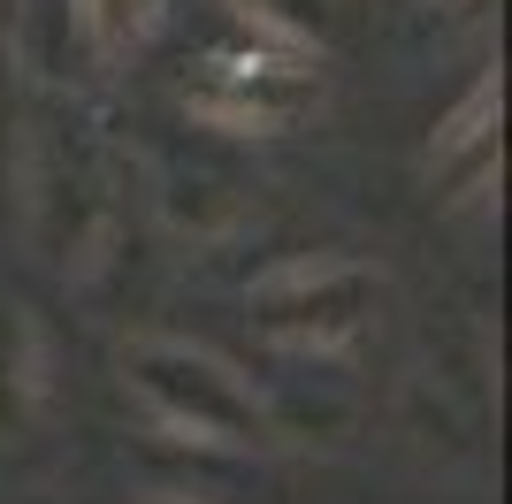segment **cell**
I'll return each instance as SVG.
<instances>
[{
  "label": "cell",
  "instance_id": "obj_1",
  "mask_svg": "<svg viewBox=\"0 0 512 504\" xmlns=\"http://www.w3.org/2000/svg\"><path fill=\"white\" fill-rule=\"evenodd\" d=\"M130 390L169 420L176 436H199V443H260L268 436V413L245 382L222 367L214 352L199 344H176V336H138L130 344Z\"/></svg>",
  "mask_w": 512,
  "mask_h": 504
},
{
  "label": "cell",
  "instance_id": "obj_2",
  "mask_svg": "<svg viewBox=\"0 0 512 504\" xmlns=\"http://www.w3.org/2000/svg\"><path fill=\"white\" fill-rule=\"evenodd\" d=\"M383 306V275L360 260H291L253 291V329L291 344V352H329L375 321Z\"/></svg>",
  "mask_w": 512,
  "mask_h": 504
},
{
  "label": "cell",
  "instance_id": "obj_3",
  "mask_svg": "<svg viewBox=\"0 0 512 504\" xmlns=\"http://www.w3.org/2000/svg\"><path fill=\"white\" fill-rule=\"evenodd\" d=\"M321 77L291 54H207V62L184 77V107H192L207 130H291L299 115H314Z\"/></svg>",
  "mask_w": 512,
  "mask_h": 504
},
{
  "label": "cell",
  "instance_id": "obj_4",
  "mask_svg": "<svg viewBox=\"0 0 512 504\" xmlns=\"http://www.w3.org/2000/svg\"><path fill=\"white\" fill-rule=\"evenodd\" d=\"M77 23L92 31L100 54H130L161 23V0H77Z\"/></svg>",
  "mask_w": 512,
  "mask_h": 504
},
{
  "label": "cell",
  "instance_id": "obj_5",
  "mask_svg": "<svg viewBox=\"0 0 512 504\" xmlns=\"http://www.w3.org/2000/svg\"><path fill=\"white\" fill-rule=\"evenodd\" d=\"M31 390H39V344H31V329L8 314V321H0V428H16V420H23Z\"/></svg>",
  "mask_w": 512,
  "mask_h": 504
},
{
  "label": "cell",
  "instance_id": "obj_6",
  "mask_svg": "<svg viewBox=\"0 0 512 504\" xmlns=\"http://www.w3.org/2000/svg\"><path fill=\"white\" fill-rule=\"evenodd\" d=\"M490 123H497V84H474V100L459 107L444 123V138H436V161H459V153H490Z\"/></svg>",
  "mask_w": 512,
  "mask_h": 504
},
{
  "label": "cell",
  "instance_id": "obj_7",
  "mask_svg": "<svg viewBox=\"0 0 512 504\" xmlns=\"http://www.w3.org/2000/svg\"><path fill=\"white\" fill-rule=\"evenodd\" d=\"M245 16H260L283 39H321L329 31V0H245Z\"/></svg>",
  "mask_w": 512,
  "mask_h": 504
},
{
  "label": "cell",
  "instance_id": "obj_8",
  "mask_svg": "<svg viewBox=\"0 0 512 504\" xmlns=\"http://www.w3.org/2000/svg\"><path fill=\"white\" fill-rule=\"evenodd\" d=\"M161 504H184V497H161Z\"/></svg>",
  "mask_w": 512,
  "mask_h": 504
}]
</instances>
